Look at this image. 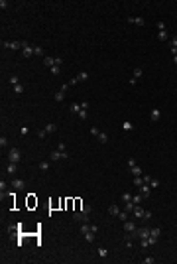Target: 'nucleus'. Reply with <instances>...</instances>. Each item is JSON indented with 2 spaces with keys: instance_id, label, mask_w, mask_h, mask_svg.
Segmentation results:
<instances>
[{
  "instance_id": "nucleus-1",
  "label": "nucleus",
  "mask_w": 177,
  "mask_h": 264,
  "mask_svg": "<svg viewBox=\"0 0 177 264\" xmlns=\"http://www.w3.org/2000/svg\"><path fill=\"white\" fill-rule=\"evenodd\" d=\"M128 168H130V172H132V176H134V178H140V176H144V173H142V168H140V166L136 164V160H128Z\"/></svg>"
},
{
  "instance_id": "nucleus-2",
  "label": "nucleus",
  "mask_w": 177,
  "mask_h": 264,
  "mask_svg": "<svg viewBox=\"0 0 177 264\" xmlns=\"http://www.w3.org/2000/svg\"><path fill=\"white\" fill-rule=\"evenodd\" d=\"M20 158H22V152H20L18 148H10V152H8V162H10V164H18Z\"/></svg>"
},
{
  "instance_id": "nucleus-3",
  "label": "nucleus",
  "mask_w": 177,
  "mask_h": 264,
  "mask_svg": "<svg viewBox=\"0 0 177 264\" xmlns=\"http://www.w3.org/2000/svg\"><path fill=\"white\" fill-rule=\"evenodd\" d=\"M22 57H32L33 55V46L32 44H28V41H22Z\"/></svg>"
},
{
  "instance_id": "nucleus-4",
  "label": "nucleus",
  "mask_w": 177,
  "mask_h": 264,
  "mask_svg": "<svg viewBox=\"0 0 177 264\" xmlns=\"http://www.w3.org/2000/svg\"><path fill=\"white\" fill-rule=\"evenodd\" d=\"M2 47L14 49V51H22V41H2Z\"/></svg>"
},
{
  "instance_id": "nucleus-5",
  "label": "nucleus",
  "mask_w": 177,
  "mask_h": 264,
  "mask_svg": "<svg viewBox=\"0 0 177 264\" xmlns=\"http://www.w3.org/2000/svg\"><path fill=\"white\" fill-rule=\"evenodd\" d=\"M49 158H51V162H57V160H69V152H59V150H53Z\"/></svg>"
},
{
  "instance_id": "nucleus-6",
  "label": "nucleus",
  "mask_w": 177,
  "mask_h": 264,
  "mask_svg": "<svg viewBox=\"0 0 177 264\" xmlns=\"http://www.w3.org/2000/svg\"><path fill=\"white\" fill-rule=\"evenodd\" d=\"M136 235H138V238H140V240H142V238H150L151 229H148V227H138Z\"/></svg>"
},
{
  "instance_id": "nucleus-7",
  "label": "nucleus",
  "mask_w": 177,
  "mask_h": 264,
  "mask_svg": "<svg viewBox=\"0 0 177 264\" xmlns=\"http://www.w3.org/2000/svg\"><path fill=\"white\" fill-rule=\"evenodd\" d=\"M43 63H45L47 67H53V65H61L63 59H61V57H43Z\"/></svg>"
},
{
  "instance_id": "nucleus-8",
  "label": "nucleus",
  "mask_w": 177,
  "mask_h": 264,
  "mask_svg": "<svg viewBox=\"0 0 177 264\" xmlns=\"http://www.w3.org/2000/svg\"><path fill=\"white\" fill-rule=\"evenodd\" d=\"M159 235H161V229H151V235H150V238H148V243H150V246H151V244H156V243H157V238H159Z\"/></svg>"
},
{
  "instance_id": "nucleus-9",
  "label": "nucleus",
  "mask_w": 177,
  "mask_h": 264,
  "mask_svg": "<svg viewBox=\"0 0 177 264\" xmlns=\"http://www.w3.org/2000/svg\"><path fill=\"white\" fill-rule=\"evenodd\" d=\"M124 231L132 235V233H136V231H138V225L134 223V221H124Z\"/></svg>"
},
{
  "instance_id": "nucleus-10",
  "label": "nucleus",
  "mask_w": 177,
  "mask_h": 264,
  "mask_svg": "<svg viewBox=\"0 0 177 264\" xmlns=\"http://www.w3.org/2000/svg\"><path fill=\"white\" fill-rule=\"evenodd\" d=\"M138 189H140V193L144 195V199H148V197H150V195H151V187H150V183H144V185H140Z\"/></svg>"
},
{
  "instance_id": "nucleus-11",
  "label": "nucleus",
  "mask_w": 177,
  "mask_h": 264,
  "mask_svg": "<svg viewBox=\"0 0 177 264\" xmlns=\"http://www.w3.org/2000/svg\"><path fill=\"white\" fill-rule=\"evenodd\" d=\"M128 22H130V24H136V26H146V20L142 18V16H138V18H132V16H128Z\"/></svg>"
},
{
  "instance_id": "nucleus-12",
  "label": "nucleus",
  "mask_w": 177,
  "mask_h": 264,
  "mask_svg": "<svg viewBox=\"0 0 177 264\" xmlns=\"http://www.w3.org/2000/svg\"><path fill=\"white\" fill-rule=\"evenodd\" d=\"M12 187L14 189H24V187H26V181H24V179H12Z\"/></svg>"
},
{
  "instance_id": "nucleus-13",
  "label": "nucleus",
  "mask_w": 177,
  "mask_h": 264,
  "mask_svg": "<svg viewBox=\"0 0 177 264\" xmlns=\"http://www.w3.org/2000/svg\"><path fill=\"white\" fill-rule=\"evenodd\" d=\"M159 116H161V111H159V108H151V112H150V118L154 120V122H157V120H159Z\"/></svg>"
},
{
  "instance_id": "nucleus-14",
  "label": "nucleus",
  "mask_w": 177,
  "mask_h": 264,
  "mask_svg": "<svg viewBox=\"0 0 177 264\" xmlns=\"http://www.w3.org/2000/svg\"><path fill=\"white\" fill-rule=\"evenodd\" d=\"M16 172H18V164H8L6 166V173L8 176H16Z\"/></svg>"
},
{
  "instance_id": "nucleus-15",
  "label": "nucleus",
  "mask_w": 177,
  "mask_h": 264,
  "mask_svg": "<svg viewBox=\"0 0 177 264\" xmlns=\"http://www.w3.org/2000/svg\"><path fill=\"white\" fill-rule=\"evenodd\" d=\"M120 211H122V209H120L118 205H110V207H108V213H110L112 217H118V215H120Z\"/></svg>"
},
{
  "instance_id": "nucleus-16",
  "label": "nucleus",
  "mask_w": 177,
  "mask_h": 264,
  "mask_svg": "<svg viewBox=\"0 0 177 264\" xmlns=\"http://www.w3.org/2000/svg\"><path fill=\"white\" fill-rule=\"evenodd\" d=\"M134 217L136 219H144V209H142V207H140V205H136V207H134Z\"/></svg>"
},
{
  "instance_id": "nucleus-17",
  "label": "nucleus",
  "mask_w": 177,
  "mask_h": 264,
  "mask_svg": "<svg viewBox=\"0 0 177 264\" xmlns=\"http://www.w3.org/2000/svg\"><path fill=\"white\" fill-rule=\"evenodd\" d=\"M89 77H91V75H89L87 71H83V73H79L77 77H75V81H77V83H79V81H83V83H85V81H89Z\"/></svg>"
},
{
  "instance_id": "nucleus-18",
  "label": "nucleus",
  "mask_w": 177,
  "mask_h": 264,
  "mask_svg": "<svg viewBox=\"0 0 177 264\" xmlns=\"http://www.w3.org/2000/svg\"><path fill=\"white\" fill-rule=\"evenodd\" d=\"M53 99L57 101V103H63V101H65V91H61V89H59V91L55 93V97H53Z\"/></svg>"
},
{
  "instance_id": "nucleus-19",
  "label": "nucleus",
  "mask_w": 177,
  "mask_h": 264,
  "mask_svg": "<svg viewBox=\"0 0 177 264\" xmlns=\"http://www.w3.org/2000/svg\"><path fill=\"white\" fill-rule=\"evenodd\" d=\"M83 237H85V240H87V243H95V237H97V233L89 231V233H85Z\"/></svg>"
},
{
  "instance_id": "nucleus-20",
  "label": "nucleus",
  "mask_w": 177,
  "mask_h": 264,
  "mask_svg": "<svg viewBox=\"0 0 177 264\" xmlns=\"http://www.w3.org/2000/svg\"><path fill=\"white\" fill-rule=\"evenodd\" d=\"M97 138H98V142H100V144H106V142H108V136H106V132H98Z\"/></svg>"
},
{
  "instance_id": "nucleus-21",
  "label": "nucleus",
  "mask_w": 177,
  "mask_h": 264,
  "mask_svg": "<svg viewBox=\"0 0 177 264\" xmlns=\"http://www.w3.org/2000/svg\"><path fill=\"white\" fill-rule=\"evenodd\" d=\"M157 40H159V41H167V40H169L167 30H165V32H157Z\"/></svg>"
},
{
  "instance_id": "nucleus-22",
  "label": "nucleus",
  "mask_w": 177,
  "mask_h": 264,
  "mask_svg": "<svg viewBox=\"0 0 177 264\" xmlns=\"http://www.w3.org/2000/svg\"><path fill=\"white\" fill-rule=\"evenodd\" d=\"M134 207H136V203H134V201H128V203H124V211L126 213H132V211H134Z\"/></svg>"
},
{
  "instance_id": "nucleus-23",
  "label": "nucleus",
  "mask_w": 177,
  "mask_h": 264,
  "mask_svg": "<svg viewBox=\"0 0 177 264\" xmlns=\"http://www.w3.org/2000/svg\"><path fill=\"white\" fill-rule=\"evenodd\" d=\"M142 73H144V69H142V67H136V69H134V77H132V79H140V77H142Z\"/></svg>"
},
{
  "instance_id": "nucleus-24",
  "label": "nucleus",
  "mask_w": 177,
  "mask_h": 264,
  "mask_svg": "<svg viewBox=\"0 0 177 264\" xmlns=\"http://www.w3.org/2000/svg\"><path fill=\"white\" fill-rule=\"evenodd\" d=\"M132 201H134L136 205H140L142 201H144V195H142V193H138V195H132Z\"/></svg>"
},
{
  "instance_id": "nucleus-25",
  "label": "nucleus",
  "mask_w": 177,
  "mask_h": 264,
  "mask_svg": "<svg viewBox=\"0 0 177 264\" xmlns=\"http://www.w3.org/2000/svg\"><path fill=\"white\" fill-rule=\"evenodd\" d=\"M8 81H10V85H20V79H18V75H10V77H8Z\"/></svg>"
},
{
  "instance_id": "nucleus-26",
  "label": "nucleus",
  "mask_w": 177,
  "mask_h": 264,
  "mask_svg": "<svg viewBox=\"0 0 177 264\" xmlns=\"http://www.w3.org/2000/svg\"><path fill=\"white\" fill-rule=\"evenodd\" d=\"M81 108H83V106L79 105V103H73V105H71V112H75V114H79V112H81Z\"/></svg>"
},
{
  "instance_id": "nucleus-27",
  "label": "nucleus",
  "mask_w": 177,
  "mask_h": 264,
  "mask_svg": "<svg viewBox=\"0 0 177 264\" xmlns=\"http://www.w3.org/2000/svg\"><path fill=\"white\" fill-rule=\"evenodd\" d=\"M39 170H41V172H47V170H49V162H39Z\"/></svg>"
},
{
  "instance_id": "nucleus-28",
  "label": "nucleus",
  "mask_w": 177,
  "mask_h": 264,
  "mask_svg": "<svg viewBox=\"0 0 177 264\" xmlns=\"http://www.w3.org/2000/svg\"><path fill=\"white\" fill-rule=\"evenodd\" d=\"M128 215H130V213H126L124 209H122V211H120V215H118V219H120V221L124 223V221H128Z\"/></svg>"
},
{
  "instance_id": "nucleus-29",
  "label": "nucleus",
  "mask_w": 177,
  "mask_h": 264,
  "mask_svg": "<svg viewBox=\"0 0 177 264\" xmlns=\"http://www.w3.org/2000/svg\"><path fill=\"white\" fill-rule=\"evenodd\" d=\"M33 55H43V47L41 46H33Z\"/></svg>"
},
{
  "instance_id": "nucleus-30",
  "label": "nucleus",
  "mask_w": 177,
  "mask_h": 264,
  "mask_svg": "<svg viewBox=\"0 0 177 264\" xmlns=\"http://www.w3.org/2000/svg\"><path fill=\"white\" fill-rule=\"evenodd\" d=\"M122 128L124 130H134V124H132L130 120H126V122H122Z\"/></svg>"
},
{
  "instance_id": "nucleus-31",
  "label": "nucleus",
  "mask_w": 177,
  "mask_h": 264,
  "mask_svg": "<svg viewBox=\"0 0 177 264\" xmlns=\"http://www.w3.org/2000/svg\"><path fill=\"white\" fill-rule=\"evenodd\" d=\"M134 185H136V187L144 185V176H140V178H134Z\"/></svg>"
},
{
  "instance_id": "nucleus-32",
  "label": "nucleus",
  "mask_w": 177,
  "mask_h": 264,
  "mask_svg": "<svg viewBox=\"0 0 177 264\" xmlns=\"http://www.w3.org/2000/svg\"><path fill=\"white\" fill-rule=\"evenodd\" d=\"M59 73H61V65H53V67H51V75H55V77H57Z\"/></svg>"
},
{
  "instance_id": "nucleus-33",
  "label": "nucleus",
  "mask_w": 177,
  "mask_h": 264,
  "mask_svg": "<svg viewBox=\"0 0 177 264\" xmlns=\"http://www.w3.org/2000/svg\"><path fill=\"white\" fill-rule=\"evenodd\" d=\"M142 262H144V264H154V262H156V258H154V256H146V258H142Z\"/></svg>"
},
{
  "instance_id": "nucleus-34",
  "label": "nucleus",
  "mask_w": 177,
  "mask_h": 264,
  "mask_svg": "<svg viewBox=\"0 0 177 264\" xmlns=\"http://www.w3.org/2000/svg\"><path fill=\"white\" fill-rule=\"evenodd\" d=\"M81 211H83V215H91V205H83Z\"/></svg>"
},
{
  "instance_id": "nucleus-35",
  "label": "nucleus",
  "mask_w": 177,
  "mask_h": 264,
  "mask_svg": "<svg viewBox=\"0 0 177 264\" xmlns=\"http://www.w3.org/2000/svg\"><path fill=\"white\" fill-rule=\"evenodd\" d=\"M55 130H57V126L53 124V122H49V124L45 126V132H55Z\"/></svg>"
},
{
  "instance_id": "nucleus-36",
  "label": "nucleus",
  "mask_w": 177,
  "mask_h": 264,
  "mask_svg": "<svg viewBox=\"0 0 177 264\" xmlns=\"http://www.w3.org/2000/svg\"><path fill=\"white\" fill-rule=\"evenodd\" d=\"M77 116H79L81 120H87V116H89V114H87V111H85V108H81V112H79Z\"/></svg>"
},
{
  "instance_id": "nucleus-37",
  "label": "nucleus",
  "mask_w": 177,
  "mask_h": 264,
  "mask_svg": "<svg viewBox=\"0 0 177 264\" xmlns=\"http://www.w3.org/2000/svg\"><path fill=\"white\" fill-rule=\"evenodd\" d=\"M14 93H16V95H22V93H24V85H16L14 87Z\"/></svg>"
},
{
  "instance_id": "nucleus-38",
  "label": "nucleus",
  "mask_w": 177,
  "mask_h": 264,
  "mask_svg": "<svg viewBox=\"0 0 177 264\" xmlns=\"http://www.w3.org/2000/svg\"><path fill=\"white\" fill-rule=\"evenodd\" d=\"M150 187H151V189H156V187H159V181H157L156 178H151V181H150Z\"/></svg>"
},
{
  "instance_id": "nucleus-39",
  "label": "nucleus",
  "mask_w": 177,
  "mask_h": 264,
  "mask_svg": "<svg viewBox=\"0 0 177 264\" xmlns=\"http://www.w3.org/2000/svg\"><path fill=\"white\" fill-rule=\"evenodd\" d=\"M165 30H167V26L163 22H157V32H165Z\"/></svg>"
},
{
  "instance_id": "nucleus-40",
  "label": "nucleus",
  "mask_w": 177,
  "mask_h": 264,
  "mask_svg": "<svg viewBox=\"0 0 177 264\" xmlns=\"http://www.w3.org/2000/svg\"><path fill=\"white\" fill-rule=\"evenodd\" d=\"M36 134H38V138H39V140H43V138H45V134H47V132H45V128H43V130H38Z\"/></svg>"
},
{
  "instance_id": "nucleus-41",
  "label": "nucleus",
  "mask_w": 177,
  "mask_h": 264,
  "mask_svg": "<svg viewBox=\"0 0 177 264\" xmlns=\"http://www.w3.org/2000/svg\"><path fill=\"white\" fill-rule=\"evenodd\" d=\"M122 201H124V203L132 201V195H130V193H122Z\"/></svg>"
},
{
  "instance_id": "nucleus-42",
  "label": "nucleus",
  "mask_w": 177,
  "mask_h": 264,
  "mask_svg": "<svg viewBox=\"0 0 177 264\" xmlns=\"http://www.w3.org/2000/svg\"><path fill=\"white\" fill-rule=\"evenodd\" d=\"M98 256H108V250H106V248H98Z\"/></svg>"
},
{
  "instance_id": "nucleus-43",
  "label": "nucleus",
  "mask_w": 177,
  "mask_h": 264,
  "mask_svg": "<svg viewBox=\"0 0 177 264\" xmlns=\"http://www.w3.org/2000/svg\"><path fill=\"white\" fill-rule=\"evenodd\" d=\"M151 217H154V213H151V211H144V219H146V221H150Z\"/></svg>"
},
{
  "instance_id": "nucleus-44",
  "label": "nucleus",
  "mask_w": 177,
  "mask_h": 264,
  "mask_svg": "<svg viewBox=\"0 0 177 264\" xmlns=\"http://www.w3.org/2000/svg\"><path fill=\"white\" fill-rule=\"evenodd\" d=\"M169 47L171 49H177V38H173V40L169 41Z\"/></svg>"
},
{
  "instance_id": "nucleus-45",
  "label": "nucleus",
  "mask_w": 177,
  "mask_h": 264,
  "mask_svg": "<svg viewBox=\"0 0 177 264\" xmlns=\"http://www.w3.org/2000/svg\"><path fill=\"white\" fill-rule=\"evenodd\" d=\"M57 150H59V152H67V148H65L63 142H59V144H57Z\"/></svg>"
},
{
  "instance_id": "nucleus-46",
  "label": "nucleus",
  "mask_w": 177,
  "mask_h": 264,
  "mask_svg": "<svg viewBox=\"0 0 177 264\" xmlns=\"http://www.w3.org/2000/svg\"><path fill=\"white\" fill-rule=\"evenodd\" d=\"M0 146H2V148L8 146V138H6V136H2V138H0Z\"/></svg>"
},
{
  "instance_id": "nucleus-47",
  "label": "nucleus",
  "mask_w": 177,
  "mask_h": 264,
  "mask_svg": "<svg viewBox=\"0 0 177 264\" xmlns=\"http://www.w3.org/2000/svg\"><path fill=\"white\" fill-rule=\"evenodd\" d=\"M0 8H2V10H6V8H8V2H6V0H0Z\"/></svg>"
},
{
  "instance_id": "nucleus-48",
  "label": "nucleus",
  "mask_w": 177,
  "mask_h": 264,
  "mask_svg": "<svg viewBox=\"0 0 177 264\" xmlns=\"http://www.w3.org/2000/svg\"><path fill=\"white\" fill-rule=\"evenodd\" d=\"M28 132H30V130H28V126H22V130H20V134H22V136H26Z\"/></svg>"
},
{
  "instance_id": "nucleus-49",
  "label": "nucleus",
  "mask_w": 177,
  "mask_h": 264,
  "mask_svg": "<svg viewBox=\"0 0 177 264\" xmlns=\"http://www.w3.org/2000/svg\"><path fill=\"white\" fill-rule=\"evenodd\" d=\"M81 106H83L85 111H89V101H83V103H81Z\"/></svg>"
},
{
  "instance_id": "nucleus-50",
  "label": "nucleus",
  "mask_w": 177,
  "mask_h": 264,
  "mask_svg": "<svg viewBox=\"0 0 177 264\" xmlns=\"http://www.w3.org/2000/svg\"><path fill=\"white\" fill-rule=\"evenodd\" d=\"M98 132H100V130H98V128H91V134H92V136H95V138H97V134H98Z\"/></svg>"
},
{
  "instance_id": "nucleus-51",
  "label": "nucleus",
  "mask_w": 177,
  "mask_h": 264,
  "mask_svg": "<svg viewBox=\"0 0 177 264\" xmlns=\"http://www.w3.org/2000/svg\"><path fill=\"white\" fill-rule=\"evenodd\" d=\"M0 191H2V193L6 191V183H4V181H0Z\"/></svg>"
}]
</instances>
